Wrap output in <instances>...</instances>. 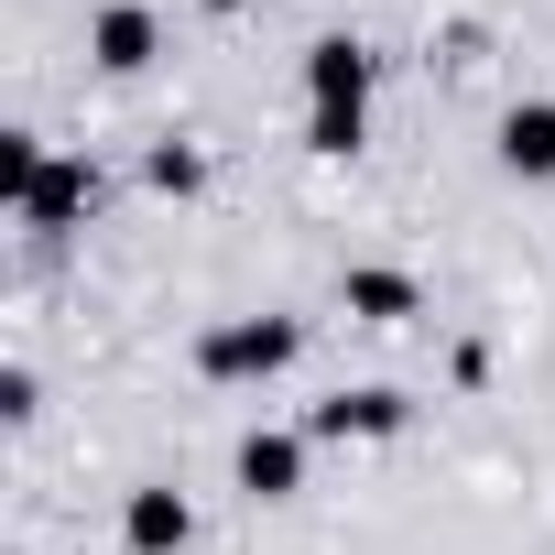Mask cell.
I'll list each match as a JSON object with an SVG mask.
<instances>
[{
	"label": "cell",
	"instance_id": "cell-1",
	"mask_svg": "<svg viewBox=\"0 0 555 555\" xmlns=\"http://www.w3.org/2000/svg\"><path fill=\"white\" fill-rule=\"evenodd\" d=\"M295 77H306V153L349 164V153L371 142V88H382V55H371L360 34H317Z\"/></svg>",
	"mask_w": 555,
	"mask_h": 555
},
{
	"label": "cell",
	"instance_id": "cell-2",
	"mask_svg": "<svg viewBox=\"0 0 555 555\" xmlns=\"http://www.w3.org/2000/svg\"><path fill=\"white\" fill-rule=\"evenodd\" d=\"M306 360V317L261 306V317H207L196 327V382H229V392H261Z\"/></svg>",
	"mask_w": 555,
	"mask_h": 555
},
{
	"label": "cell",
	"instance_id": "cell-3",
	"mask_svg": "<svg viewBox=\"0 0 555 555\" xmlns=\"http://www.w3.org/2000/svg\"><path fill=\"white\" fill-rule=\"evenodd\" d=\"M306 457H317L306 425H250V436L229 447V490H240L250 512H284V501H306Z\"/></svg>",
	"mask_w": 555,
	"mask_h": 555
},
{
	"label": "cell",
	"instance_id": "cell-4",
	"mask_svg": "<svg viewBox=\"0 0 555 555\" xmlns=\"http://www.w3.org/2000/svg\"><path fill=\"white\" fill-rule=\"evenodd\" d=\"M306 436H317V447H392V436H414V392H392V382H338L327 403H306Z\"/></svg>",
	"mask_w": 555,
	"mask_h": 555
},
{
	"label": "cell",
	"instance_id": "cell-5",
	"mask_svg": "<svg viewBox=\"0 0 555 555\" xmlns=\"http://www.w3.org/2000/svg\"><path fill=\"white\" fill-rule=\"evenodd\" d=\"M12 218H23L34 240H77V229L99 218V164H88V153H44V175L12 196Z\"/></svg>",
	"mask_w": 555,
	"mask_h": 555
},
{
	"label": "cell",
	"instance_id": "cell-6",
	"mask_svg": "<svg viewBox=\"0 0 555 555\" xmlns=\"http://www.w3.org/2000/svg\"><path fill=\"white\" fill-rule=\"evenodd\" d=\"M120 544H131V555H185V544H196V501H185L175 479H131V490H120Z\"/></svg>",
	"mask_w": 555,
	"mask_h": 555
},
{
	"label": "cell",
	"instance_id": "cell-7",
	"mask_svg": "<svg viewBox=\"0 0 555 555\" xmlns=\"http://www.w3.org/2000/svg\"><path fill=\"white\" fill-rule=\"evenodd\" d=\"M338 317L349 327H414L425 317V284H414L403 261H349L338 272Z\"/></svg>",
	"mask_w": 555,
	"mask_h": 555
},
{
	"label": "cell",
	"instance_id": "cell-8",
	"mask_svg": "<svg viewBox=\"0 0 555 555\" xmlns=\"http://www.w3.org/2000/svg\"><path fill=\"white\" fill-rule=\"evenodd\" d=\"M88 66H99V77H142V66H164V23L142 12V0H99V12H88Z\"/></svg>",
	"mask_w": 555,
	"mask_h": 555
},
{
	"label": "cell",
	"instance_id": "cell-9",
	"mask_svg": "<svg viewBox=\"0 0 555 555\" xmlns=\"http://www.w3.org/2000/svg\"><path fill=\"white\" fill-rule=\"evenodd\" d=\"M490 153H501L512 185H555V99H512L501 131H490Z\"/></svg>",
	"mask_w": 555,
	"mask_h": 555
},
{
	"label": "cell",
	"instance_id": "cell-10",
	"mask_svg": "<svg viewBox=\"0 0 555 555\" xmlns=\"http://www.w3.org/2000/svg\"><path fill=\"white\" fill-rule=\"evenodd\" d=\"M142 185H153V196H207V153H196V142H175V131H153Z\"/></svg>",
	"mask_w": 555,
	"mask_h": 555
},
{
	"label": "cell",
	"instance_id": "cell-11",
	"mask_svg": "<svg viewBox=\"0 0 555 555\" xmlns=\"http://www.w3.org/2000/svg\"><path fill=\"white\" fill-rule=\"evenodd\" d=\"M0 414H12V425H34V414H44V382H34V360H12V371H0Z\"/></svg>",
	"mask_w": 555,
	"mask_h": 555
},
{
	"label": "cell",
	"instance_id": "cell-12",
	"mask_svg": "<svg viewBox=\"0 0 555 555\" xmlns=\"http://www.w3.org/2000/svg\"><path fill=\"white\" fill-rule=\"evenodd\" d=\"M196 12H218V23H229V12H261V0H196Z\"/></svg>",
	"mask_w": 555,
	"mask_h": 555
}]
</instances>
